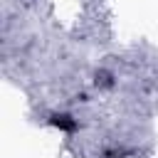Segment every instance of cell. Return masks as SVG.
<instances>
[{
  "label": "cell",
  "mask_w": 158,
  "mask_h": 158,
  "mask_svg": "<svg viewBox=\"0 0 158 158\" xmlns=\"http://www.w3.org/2000/svg\"><path fill=\"white\" fill-rule=\"evenodd\" d=\"M49 123H52L54 128H59V131H74V128H77V118H74L72 114H64V111L52 114V116H49Z\"/></svg>",
  "instance_id": "1"
},
{
  "label": "cell",
  "mask_w": 158,
  "mask_h": 158,
  "mask_svg": "<svg viewBox=\"0 0 158 158\" xmlns=\"http://www.w3.org/2000/svg\"><path fill=\"white\" fill-rule=\"evenodd\" d=\"M96 84H101V86H109V84H111V74H106V72H99V74H96Z\"/></svg>",
  "instance_id": "2"
}]
</instances>
